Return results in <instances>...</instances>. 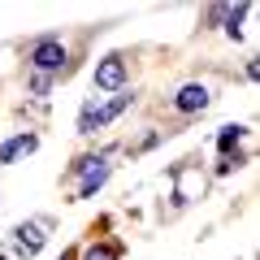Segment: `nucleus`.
<instances>
[{
  "label": "nucleus",
  "mask_w": 260,
  "mask_h": 260,
  "mask_svg": "<svg viewBox=\"0 0 260 260\" xmlns=\"http://www.w3.org/2000/svg\"><path fill=\"white\" fill-rule=\"evenodd\" d=\"M130 104H135V91H117L109 104H100V109H95V104H83V113H78V135H95V130L109 126L113 117H121Z\"/></svg>",
  "instance_id": "1"
},
{
  "label": "nucleus",
  "mask_w": 260,
  "mask_h": 260,
  "mask_svg": "<svg viewBox=\"0 0 260 260\" xmlns=\"http://www.w3.org/2000/svg\"><path fill=\"white\" fill-rule=\"evenodd\" d=\"M26 61H30V70H35V74H48V78H52L56 70L65 65V44H61L56 35H44V39H35V44H30V56H26Z\"/></svg>",
  "instance_id": "2"
},
{
  "label": "nucleus",
  "mask_w": 260,
  "mask_h": 260,
  "mask_svg": "<svg viewBox=\"0 0 260 260\" xmlns=\"http://www.w3.org/2000/svg\"><path fill=\"white\" fill-rule=\"evenodd\" d=\"M126 87V56H104L95 65V91H121Z\"/></svg>",
  "instance_id": "3"
},
{
  "label": "nucleus",
  "mask_w": 260,
  "mask_h": 260,
  "mask_svg": "<svg viewBox=\"0 0 260 260\" xmlns=\"http://www.w3.org/2000/svg\"><path fill=\"white\" fill-rule=\"evenodd\" d=\"M44 230H48V221H22L18 230H13V243H18V256H26V260L35 256V251L48 243V234H44Z\"/></svg>",
  "instance_id": "4"
},
{
  "label": "nucleus",
  "mask_w": 260,
  "mask_h": 260,
  "mask_svg": "<svg viewBox=\"0 0 260 260\" xmlns=\"http://www.w3.org/2000/svg\"><path fill=\"white\" fill-rule=\"evenodd\" d=\"M208 100H213V91H208L204 83H186V87H178L174 109H178V113H204Z\"/></svg>",
  "instance_id": "5"
},
{
  "label": "nucleus",
  "mask_w": 260,
  "mask_h": 260,
  "mask_svg": "<svg viewBox=\"0 0 260 260\" xmlns=\"http://www.w3.org/2000/svg\"><path fill=\"white\" fill-rule=\"evenodd\" d=\"M35 148H39V139H35V135H13V139H5V143H0V165H13L18 156H30Z\"/></svg>",
  "instance_id": "6"
},
{
  "label": "nucleus",
  "mask_w": 260,
  "mask_h": 260,
  "mask_svg": "<svg viewBox=\"0 0 260 260\" xmlns=\"http://www.w3.org/2000/svg\"><path fill=\"white\" fill-rule=\"evenodd\" d=\"M104 178H109V160H104V156H95L91 165H87V178H83V186H78V200H91V195L104 186Z\"/></svg>",
  "instance_id": "7"
},
{
  "label": "nucleus",
  "mask_w": 260,
  "mask_h": 260,
  "mask_svg": "<svg viewBox=\"0 0 260 260\" xmlns=\"http://www.w3.org/2000/svg\"><path fill=\"white\" fill-rule=\"evenodd\" d=\"M243 135H247V126H221V135H217V148H221V156H230V148H239Z\"/></svg>",
  "instance_id": "8"
},
{
  "label": "nucleus",
  "mask_w": 260,
  "mask_h": 260,
  "mask_svg": "<svg viewBox=\"0 0 260 260\" xmlns=\"http://www.w3.org/2000/svg\"><path fill=\"white\" fill-rule=\"evenodd\" d=\"M117 256H121L117 243H109V247H91V251H87V260H117Z\"/></svg>",
  "instance_id": "9"
},
{
  "label": "nucleus",
  "mask_w": 260,
  "mask_h": 260,
  "mask_svg": "<svg viewBox=\"0 0 260 260\" xmlns=\"http://www.w3.org/2000/svg\"><path fill=\"white\" fill-rule=\"evenodd\" d=\"M48 87H52L48 74H30V95H48Z\"/></svg>",
  "instance_id": "10"
},
{
  "label": "nucleus",
  "mask_w": 260,
  "mask_h": 260,
  "mask_svg": "<svg viewBox=\"0 0 260 260\" xmlns=\"http://www.w3.org/2000/svg\"><path fill=\"white\" fill-rule=\"evenodd\" d=\"M61 260H74V251H70V256H61Z\"/></svg>",
  "instance_id": "11"
},
{
  "label": "nucleus",
  "mask_w": 260,
  "mask_h": 260,
  "mask_svg": "<svg viewBox=\"0 0 260 260\" xmlns=\"http://www.w3.org/2000/svg\"><path fill=\"white\" fill-rule=\"evenodd\" d=\"M0 260H5V247H0Z\"/></svg>",
  "instance_id": "12"
}]
</instances>
